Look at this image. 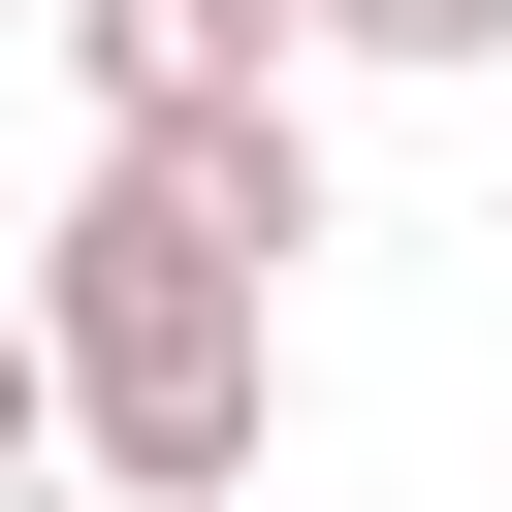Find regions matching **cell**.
Wrapping results in <instances>:
<instances>
[{
  "instance_id": "cell-1",
  "label": "cell",
  "mask_w": 512,
  "mask_h": 512,
  "mask_svg": "<svg viewBox=\"0 0 512 512\" xmlns=\"http://www.w3.org/2000/svg\"><path fill=\"white\" fill-rule=\"evenodd\" d=\"M288 256H320V128H96L64 224H32V320H64V480L96 512H256L288 448Z\"/></svg>"
},
{
  "instance_id": "cell-2",
  "label": "cell",
  "mask_w": 512,
  "mask_h": 512,
  "mask_svg": "<svg viewBox=\"0 0 512 512\" xmlns=\"http://www.w3.org/2000/svg\"><path fill=\"white\" fill-rule=\"evenodd\" d=\"M32 32H64L96 128H256V96L320 64V0H32Z\"/></svg>"
},
{
  "instance_id": "cell-3",
  "label": "cell",
  "mask_w": 512,
  "mask_h": 512,
  "mask_svg": "<svg viewBox=\"0 0 512 512\" xmlns=\"http://www.w3.org/2000/svg\"><path fill=\"white\" fill-rule=\"evenodd\" d=\"M320 64H416V96H480V64H512V0H320Z\"/></svg>"
},
{
  "instance_id": "cell-4",
  "label": "cell",
  "mask_w": 512,
  "mask_h": 512,
  "mask_svg": "<svg viewBox=\"0 0 512 512\" xmlns=\"http://www.w3.org/2000/svg\"><path fill=\"white\" fill-rule=\"evenodd\" d=\"M32 480H64V320L0 288V512H32Z\"/></svg>"
}]
</instances>
